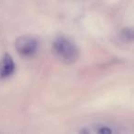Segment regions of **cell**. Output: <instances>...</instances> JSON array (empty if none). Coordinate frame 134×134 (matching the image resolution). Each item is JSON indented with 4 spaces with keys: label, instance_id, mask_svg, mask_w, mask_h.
Masks as SVG:
<instances>
[{
    "label": "cell",
    "instance_id": "obj_4",
    "mask_svg": "<svg viewBox=\"0 0 134 134\" xmlns=\"http://www.w3.org/2000/svg\"><path fill=\"white\" fill-rule=\"evenodd\" d=\"M95 130H90L89 132H97V133H113L114 130L110 127L106 126V125H98L97 127H94Z\"/></svg>",
    "mask_w": 134,
    "mask_h": 134
},
{
    "label": "cell",
    "instance_id": "obj_2",
    "mask_svg": "<svg viewBox=\"0 0 134 134\" xmlns=\"http://www.w3.org/2000/svg\"><path fill=\"white\" fill-rule=\"evenodd\" d=\"M15 46L16 50L20 55L28 57V56H31L32 54L35 53L38 47V43L33 37L22 36L17 40Z\"/></svg>",
    "mask_w": 134,
    "mask_h": 134
},
{
    "label": "cell",
    "instance_id": "obj_1",
    "mask_svg": "<svg viewBox=\"0 0 134 134\" xmlns=\"http://www.w3.org/2000/svg\"><path fill=\"white\" fill-rule=\"evenodd\" d=\"M56 55L65 62H75L78 58V50L75 44L66 38H58L53 43Z\"/></svg>",
    "mask_w": 134,
    "mask_h": 134
},
{
    "label": "cell",
    "instance_id": "obj_5",
    "mask_svg": "<svg viewBox=\"0 0 134 134\" xmlns=\"http://www.w3.org/2000/svg\"><path fill=\"white\" fill-rule=\"evenodd\" d=\"M122 34H123V36H122L123 39L130 40V41H131L132 38H133V36H132V30H129V29H128V30H124V31L122 32Z\"/></svg>",
    "mask_w": 134,
    "mask_h": 134
},
{
    "label": "cell",
    "instance_id": "obj_3",
    "mask_svg": "<svg viewBox=\"0 0 134 134\" xmlns=\"http://www.w3.org/2000/svg\"><path fill=\"white\" fill-rule=\"evenodd\" d=\"M15 70V63L12 57L8 54H5L0 61V79H6L9 77Z\"/></svg>",
    "mask_w": 134,
    "mask_h": 134
}]
</instances>
